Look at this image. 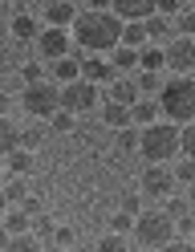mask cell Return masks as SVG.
Here are the masks:
<instances>
[{
  "label": "cell",
  "mask_w": 195,
  "mask_h": 252,
  "mask_svg": "<svg viewBox=\"0 0 195 252\" xmlns=\"http://www.w3.org/2000/svg\"><path fill=\"white\" fill-rule=\"evenodd\" d=\"M118 45H130V49L146 45V29H142V21H126L122 33H118Z\"/></svg>",
  "instance_id": "cell-18"
},
{
  "label": "cell",
  "mask_w": 195,
  "mask_h": 252,
  "mask_svg": "<svg viewBox=\"0 0 195 252\" xmlns=\"http://www.w3.org/2000/svg\"><path fill=\"white\" fill-rule=\"evenodd\" d=\"M86 4H90V8H106L110 0H86Z\"/></svg>",
  "instance_id": "cell-45"
},
{
  "label": "cell",
  "mask_w": 195,
  "mask_h": 252,
  "mask_svg": "<svg viewBox=\"0 0 195 252\" xmlns=\"http://www.w3.org/2000/svg\"><path fill=\"white\" fill-rule=\"evenodd\" d=\"M106 98H114V102H134L138 98V86H134V77H118V82H114L110 86V94H106Z\"/></svg>",
  "instance_id": "cell-17"
},
{
  "label": "cell",
  "mask_w": 195,
  "mask_h": 252,
  "mask_svg": "<svg viewBox=\"0 0 195 252\" xmlns=\"http://www.w3.org/2000/svg\"><path fill=\"white\" fill-rule=\"evenodd\" d=\"M162 199H167V216H171V220H183V216H191V199H187V195H183V199L162 195Z\"/></svg>",
  "instance_id": "cell-30"
},
{
  "label": "cell",
  "mask_w": 195,
  "mask_h": 252,
  "mask_svg": "<svg viewBox=\"0 0 195 252\" xmlns=\"http://www.w3.org/2000/svg\"><path fill=\"white\" fill-rule=\"evenodd\" d=\"M0 216H4V228H8V232H29V216H25V212H8V208H4Z\"/></svg>",
  "instance_id": "cell-31"
},
{
  "label": "cell",
  "mask_w": 195,
  "mask_h": 252,
  "mask_svg": "<svg viewBox=\"0 0 195 252\" xmlns=\"http://www.w3.org/2000/svg\"><path fill=\"white\" fill-rule=\"evenodd\" d=\"M16 203H21V212H25L29 220H32V216L41 212V199H37V195H25V199H16Z\"/></svg>",
  "instance_id": "cell-39"
},
{
  "label": "cell",
  "mask_w": 195,
  "mask_h": 252,
  "mask_svg": "<svg viewBox=\"0 0 195 252\" xmlns=\"http://www.w3.org/2000/svg\"><path fill=\"white\" fill-rule=\"evenodd\" d=\"M142 191L146 195H171L175 191V175H171V167H162V163H151L142 171Z\"/></svg>",
  "instance_id": "cell-9"
},
{
  "label": "cell",
  "mask_w": 195,
  "mask_h": 252,
  "mask_svg": "<svg viewBox=\"0 0 195 252\" xmlns=\"http://www.w3.org/2000/svg\"><path fill=\"white\" fill-rule=\"evenodd\" d=\"M69 25H73V41L86 53H110L114 45H118V33H122V21L114 17V12H106V8L77 12Z\"/></svg>",
  "instance_id": "cell-1"
},
{
  "label": "cell",
  "mask_w": 195,
  "mask_h": 252,
  "mask_svg": "<svg viewBox=\"0 0 195 252\" xmlns=\"http://www.w3.org/2000/svg\"><path fill=\"white\" fill-rule=\"evenodd\" d=\"M12 37L32 41V37H37V21H32V17H16V21H12Z\"/></svg>",
  "instance_id": "cell-26"
},
{
  "label": "cell",
  "mask_w": 195,
  "mask_h": 252,
  "mask_svg": "<svg viewBox=\"0 0 195 252\" xmlns=\"http://www.w3.org/2000/svg\"><path fill=\"white\" fill-rule=\"evenodd\" d=\"M0 114H8V94L0 90Z\"/></svg>",
  "instance_id": "cell-44"
},
{
  "label": "cell",
  "mask_w": 195,
  "mask_h": 252,
  "mask_svg": "<svg viewBox=\"0 0 195 252\" xmlns=\"http://www.w3.org/2000/svg\"><path fill=\"white\" fill-rule=\"evenodd\" d=\"M32 248H41L37 236H29V232H12L8 236V252H32Z\"/></svg>",
  "instance_id": "cell-24"
},
{
  "label": "cell",
  "mask_w": 195,
  "mask_h": 252,
  "mask_svg": "<svg viewBox=\"0 0 195 252\" xmlns=\"http://www.w3.org/2000/svg\"><path fill=\"white\" fill-rule=\"evenodd\" d=\"M130 228H134L138 248H167L175 240V224H171L167 212H138V220Z\"/></svg>",
  "instance_id": "cell-4"
},
{
  "label": "cell",
  "mask_w": 195,
  "mask_h": 252,
  "mask_svg": "<svg viewBox=\"0 0 195 252\" xmlns=\"http://www.w3.org/2000/svg\"><path fill=\"white\" fill-rule=\"evenodd\" d=\"M171 29H179V37H191V33H195V12H191V4H183V8L175 12V25H171Z\"/></svg>",
  "instance_id": "cell-22"
},
{
  "label": "cell",
  "mask_w": 195,
  "mask_h": 252,
  "mask_svg": "<svg viewBox=\"0 0 195 252\" xmlns=\"http://www.w3.org/2000/svg\"><path fill=\"white\" fill-rule=\"evenodd\" d=\"M130 224H134V216H130V212H118V216L110 220V228H114V232H130Z\"/></svg>",
  "instance_id": "cell-38"
},
{
  "label": "cell",
  "mask_w": 195,
  "mask_h": 252,
  "mask_svg": "<svg viewBox=\"0 0 195 252\" xmlns=\"http://www.w3.org/2000/svg\"><path fill=\"white\" fill-rule=\"evenodd\" d=\"M179 151H183V159H191V155H195V130H191V122L179 126Z\"/></svg>",
  "instance_id": "cell-28"
},
{
  "label": "cell",
  "mask_w": 195,
  "mask_h": 252,
  "mask_svg": "<svg viewBox=\"0 0 195 252\" xmlns=\"http://www.w3.org/2000/svg\"><path fill=\"white\" fill-rule=\"evenodd\" d=\"M77 77H86V82H94V86H102V82H110V77H114V65H110L102 53H90L86 61H77Z\"/></svg>",
  "instance_id": "cell-10"
},
{
  "label": "cell",
  "mask_w": 195,
  "mask_h": 252,
  "mask_svg": "<svg viewBox=\"0 0 195 252\" xmlns=\"http://www.w3.org/2000/svg\"><path fill=\"white\" fill-rule=\"evenodd\" d=\"M155 118H159V106H155V102H142V98L130 102V122L146 126V122H155Z\"/></svg>",
  "instance_id": "cell-19"
},
{
  "label": "cell",
  "mask_w": 195,
  "mask_h": 252,
  "mask_svg": "<svg viewBox=\"0 0 195 252\" xmlns=\"http://www.w3.org/2000/svg\"><path fill=\"white\" fill-rule=\"evenodd\" d=\"M41 143V130H21V147H37Z\"/></svg>",
  "instance_id": "cell-41"
},
{
  "label": "cell",
  "mask_w": 195,
  "mask_h": 252,
  "mask_svg": "<svg viewBox=\"0 0 195 252\" xmlns=\"http://www.w3.org/2000/svg\"><path fill=\"white\" fill-rule=\"evenodd\" d=\"M110 8L118 21H146L155 12V0H110Z\"/></svg>",
  "instance_id": "cell-11"
},
{
  "label": "cell",
  "mask_w": 195,
  "mask_h": 252,
  "mask_svg": "<svg viewBox=\"0 0 195 252\" xmlns=\"http://www.w3.org/2000/svg\"><path fill=\"white\" fill-rule=\"evenodd\" d=\"M179 8H183V0H155V12H162V17H175Z\"/></svg>",
  "instance_id": "cell-37"
},
{
  "label": "cell",
  "mask_w": 195,
  "mask_h": 252,
  "mask_svg": "<svg viewBox=\"0 0 195 252\" xmlns=\"http://www.w3.org/2000/svg\"><path fill=\"white\" fill-rule=\"evenodd\" d=\"M138 69H162V49L138 45Z\"/></svg>",
  "instance_id": "cell-23"
},
{
  "label": "cell",
  "mask_w": 195,
  "mask_h": 252,
  "mask_svg": "<svg viewBox=\"0 0 195 252\" xmlns=\"http://www.w3.org/2000/svg\"><path fill=\"white\" fill-rule=\"evenodd\" d=\"M171 175H175V183H195V159H183L179 167H171Z\"/></svg>",
  "instance_id": "cell-32"
},
{
  "label": "cell",
  "mask_w": 195,
  "mask_h": 252,
  "mask_svg": "<svg viewBox=\"0 0 195 252\" xmlns=\"http://www.w3.org/2000/svg\"><path fill=\"white\" fill-rule=\"evenodd\" d=\"M134 86H138V94H155V90L162 86V77H159L155 69H142V73H138V82H134Z\"/></svg>",
  "instance_id": "cell-29"
},
{
  "label": "cell",
  "mask_w": 195,
  "mask_h": 252,
  "mask_svg": "<svg viewBox=\"0 0 195 252\" xmlns=\"http://www.w3.org/2000/svg\"><path fill=\"white\" fill-rule=\"evenodd\" d=\"M21 106L29 110L32 118H49L53 110L61 106V98H57V82H25V94H21Z\"/></svg>",
  "instance_id": "cell-5"
},
{
  "label": "cell",
  "mask_w": 195,
  "mask_h": 252,
  "mask_svg": "<svg viewBox=\"0 0 195 252\" xmlns=\"http://www.w3.org/2000/svg\"><path fill=\"white\" fill-rule=\"evenodd\" d=\"M122 212L134 216V212H138V199H134V195H122Z\"/></svg>",
  "instance_id": "cell-42"
},
{
  "label": "cell",
  "mask_w": 195,
  "mask_h": 252,
  "mask_svg": "<svg viewBox=\"0 0 195 252\" xmlns=\"http://www.w3.org/2000/svg\"><path fill=\"white\" fill-rule=\"evenodd\" d=\"M183 4H191V0H183Z\"/></svg>",
  "instance_id": "cell-48"
},
{
  "label": "cell",
  "mask_w": 195,
  "mask_h": 252,
  "mask_svg": "<svg viewBox=\"0 0 195 252\" xmlns=\"http://www.w3.org/2000/svg\"><path fill=\"white\" fill-rule=\"evenodd\" d=\"M49 73H53V82H73V77H77V57L73 53H65V57H53V61H49Z\"/></svg>",
  "instance_id": "cell-13"
},
{
  "label": "cell",
  "mask_w": 195,
  "mask_h": 252,
  "mask_svg": "<svg viewBox=\"0 0 195 252\" xmlns=\"http://www.w3.org/2000/svg\"><path fill=\"white\" fill-rule=\"evenodd\" d=\"M98 248H102V252H122V248H126V236H118V232H114V236H102Z\"/></svg>",
  "instance_id": "cell-34"
},
{
  "label": "cell",
  "mask_w": 195,
  "mask_h": 252,
  "mask_svg": "<svg viewBox=\"0 0 195 252\" xmlns=\"http://www.w3.org/2000/svg\"><path fill=\"white\" fill-rule=\"evenodd\" d=\"M102 122L110 126V130H118V126H130V106L126 102H114L102 94Z\"/></svg>",
  "instance_id": "cell-12"
},
{
  "label": "cell",
  "mask_w": 195,
  "mask_h": 252,
  "mask_svg": "<svg viewBox=\"0 0 195 252\" xmlns=\"http://www.w3.org/2000/svg\"><path fill=\"white\" fill-rule=\"evenodd\" d=\"M41 73H45V69L37 65V61H29V65L21 69V77H25V82H41Z\"/></svg>",
  "instance_id": "cell-40"
},
{
  "label": "cell",
  "mask_w": 195,
  "mask_h": 252,
  "mask_svg": "<svg viewBox=\"0 0 195 252\" xmlns=\"http://www.w3.org/2000/svg\"><path fill=\"white\" fill-rule=\"evenodd\" d=\"M0 183H4V163H0Z\"/></svg>",
  "instance_id": "cell-47"
},
{
  "label": "cell",
  "mask_w": 195,
  "mask_h": 252,
  "mask_svg": "<svg viewBox=\"0 0 195 252\" xmlns=\"http://www.w3.org/2000/svg\"><path fill=\"white\" fill-rule=\"evenodd\" d=\"M138 155L146 163H171L175 159V151H179V130H175V122H146L142 126V134H138Z\"/></svg>",
  "instance_id": "cell-3"
},
{
  "label": "cell",
  "mask_w": 195,
  "mask_h": 252,
  "mask_svg": "<svg viewBox=\"0 0 195 252\" xmlns=\"http://www.w3.org/2000/svg\"><path fill=\"white\" fill-rule=\"evenodd\" d=\"M4 208H8V199H4V191H0V212H4Z\"/></svg>",
  "instance_id": "cell-46"
},
{
  "label": "cell",
  "mask_w": 195,
  "mask_h": 252,
  "mask_svg": "<svg viewBox=\"0 0 195 252\" xmlns=\"http://www.w3.org/2000/svg\"><path fill=\"white\" fill-rule=\"evenodd\" d=\"M49 118H53V126H57V130H69V126H73V114H69V110H61V106H57Z\"/></svg>",
  "instance_id": "cell-36"
},
{
  "label": "cell",
  "mask_w": 195,
  "mask_h": 252,
  "mask_svg": "<svg viewBox=\"0 0 195 252\" xmlns=\"http://www.w3.org/2000/svg\"><path fill=\"white\" fill-rule=\"evenodd\" d=\"M8 236H12V232H8L4 224H0V248H8Z\"/></svg>",
  "instance_id": "cell-43"
},
{
  "label": "cell",
  "mask_w": 195,
  "mask_h": 252,
  "mask_svg": "<svg viewBox=\"0 0 195 252\" xmlns=\"http://www.w3.org/2000/svg\"><path fill=\"white\" fill-rule=\"evenodd\" d=\"M12 147H21V130L8 122V114H0V155H8Z\"/></svg>",
  "instance_id": "cell-20"
},
{
  "label": "cell",
  "mask_w": 195,
  "mask_h": 252,
  "mask_svg": "<svg viewBox=\"0 0 195 252\" xmlns=\"http://www.w3.org/2000/svg\"><path fill=\"white\" fill-rule=\"evenodd\" d=\"M53 232H57V236H53L49 244H57V248H73V244H77V236H73L69 228H53Z\"/></svg>",
  "instance_id": "cell-35"
},
{
  "label": "cell",
  "mask_w": 195,
  "mask_h": 252,
  "mask_svg": "<svg viewBox=\"0 0 195 252\" xmlns=\"http://www.w3.org/2000/svg\"><path fill=\"white\" fill-rule=\"evenodd\" d=\"M155 106L167 122H191L195 118V82L191 73H175L171 82L155 90Z\"/></svg>",
  "instance_id": "cell-2"
},
{
  "label": "cell",
  "mask_w": 195,
  "mask_h": 252,
  "mask_svg": "<svg viewBox=\"0 0 195 252\" xmlns=\"http://www.w3.org/2000/svg\"><path fill=\"white\" fill-rule=\"evenodd\" d=\"M142 29H146V41H167V37H171V17L151 12V17L142 21Z\"/></svg>",
  "instance_id": "cell-15"
},
{
  "label": "cell",
  "mask_w": 195,
  "mask_h": 252,
  "mask_svg": "<svg viewBox=\"0 0 195 252\" xmlns=\"http://www.w3.org/2000/svg\"><path fill=\"white\" fill-rule=\"evenodd\" d=\"M25 195H29V183H25V175H16V179H8V183H4V199H8V203L25 199Z\"/></svg>",
  "instance_id": "cell-27"
},
{
  "label": "cell",
  "mask_w": 195,
  "mask_h": 252,
  "mask_svg": "<svg viewBox=\"0 0 195 252\" xmlns=\"http://www.w3.org/2000/svg\"><path fill=\"white\" fill-rule=\"evenodd\" d=\"M37 53H41L45 61L65 57V53H69V33H65L61 25H49L45 33H37Z\"/></svg>",
  "instance_id": "cell-8"
},
{
  "label": "cell",
  "mask_w": 195,
  "mask_h": 252,
  "mask_svg": "<svg viewBox=\"0 0 195 252\" xmlns=\"http://www.w3.org/2000/svg\"><path fill=\"white\" fill-rule=\"evenodd\" d=\"M114 69H138V49H130V45H114Z\"/></svg>",
  "instance_id": "cell-21"
},
{
  "label": "cell",
  "mask_w": 195,
  "mask_h": 252,
  "mask_svg": "<svg viewBox=\"0 0 195 252\" xmlns=\"http://www.w3.org/2000/svg\"><path fill=\"white\" fill-rule=\"evenodd\" d=\"M73 17H77V4H69V0H53V4L45 8V21L49 25H61V29L69 25Z\"/></svg>",
  "instance_id": "cell-14"
},
{
  "label": "cell",
  "mask_w": 195,
  "mask_h": 252,
  "mask_svg": "<svg viewBox=\"0 0 195 252\" xmlns=\"http://www.w3.org/2000/svg\"><path fill=\"white\" fill-rule=\"evenodd\" d=\"M162 65L175 73H191L195 69V37H175L162 45Z\"/></svg>",
  "instance_id": "cell-7"
},
{
  "label": "cell",
  "mask_w": 195,
  "mask_h": 252,
  "mask_svg": "<svg viewBox=\"0 0 195 252\" xmlns=\"http://www.w3.org/2000/svg\"><path fill=\"white\" fill-rule=\"evenodd\" d=\"M29 232L37 236V240H49V236H53V220H49L45 212H37V216L29 220Z\"/></svg>",
  "instance_id": "cell-25"
},
{
  "label": "cell",
  "mask_w": 195,
  "mask_h": 252,
  "mask_svg": "<svg viewBox=\"0 0 195 252\" xmlns=\"http://www.w3.org/2000/svg\"><path fill=\"white\" fill-rule=\"evenodd\" d=\"M4 171H12V175H29L32 171V155H29V147H12L8 155H4Z\"/></svg>",
  "instance_id": "cell-16"
},
{
  "label": "cell",
  "mask_w": 195,
  "mask_h": 252,
  "mask_svg": "<svg viewBox=\"0 0 195 252\" xmlns=\"http://www.w3.org/2000/svg\"><path fill=\"white\" fill-rule=\"evenodd\" d=\"M134 143H138L134 126H118V151H122V155H134Z\"/></svg>",
  "instance_id": "cell-33"
},
{
  "label": "cell",
  "mask_w": 195,
  "mask_h": 252,
  "mask_svg": "<svg viewBox=\"0 0 195 252\" xmlns=\"http://www.w3.org/2000/svg\"><path fill=\"white\" fill-rule=\"evenodd\" d=\"M57 98H61V110H69V114H90L98 106V86L86 77H73V82L57 86Z\"/></svg>",
  "instance_id": "cell-6"
}]
</instances>
